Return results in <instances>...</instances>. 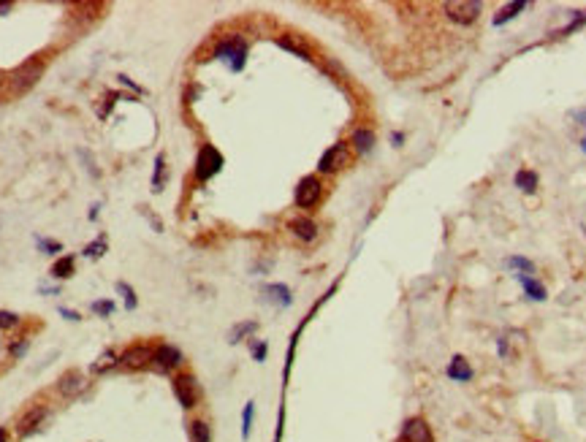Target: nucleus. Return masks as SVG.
I'll use <instances>...</instances> for the list:
<instances>
[{
  "instance_id": "obj_20",
  "label": "nucleus",
  "mask_w": 586,
  "mask_h": 442,
  "mask_svg": "<svg viewBox=\"0 0 586 442\" xmlns=\"http://www.w3.org/2000/svg\"><path fill=\"white\" fill-rule=\"evenodd\" d=\"M74 266H76L74 255H62L60 261L52 266V277H58V280H65V277H71V274H74Z\"/></svg>"
},
{
  "instance_id": "obj_26",
  "label": "nucleus",
  "mask_w": 586,
  "mask_h": 442,
  "mask_svg": "<svg viewBox=\"0 0 586 442\" xmlns=\"http://www.w3.org/2000/svg\"><path fill=\"white\" fill-rule=\"evenodd\" d=\"M253 415H255V402H247L242 410V440H250L253 431Z\"/></svg>"
},
{
  "instance_id": "obj_33",
  "label": "nucleus",
  "mask_w": 586,
  "mask_h": 442,
  "mask_svg": "<svg viewBox=\"0 0 586 442\" xmlns=\"http://www.w3.org/2000/svg\"><path fill=\"white\" fill-rule=\"evenodd\" d=\"M39 241V247L44 250V253H49V255H58L62 247L58 244V241H49V239H36Z\"/></svg>"
},
{
  "instance_id": "obj_21",
  "label": "nucleus",
  "mask_w": 586,
  "mask_h": 442,
  "mask_svg": "<svg viewBox=\"0 0 586 442\" xmlns=\"http://www.w3.org/2000/svg\"><path fill=\"white\" fill-rule=\"evenodd\" d=\"M258 331V323L255 321H244V323H237L234 328H231V344H237V342H242L247 334H255Z\"/></svg>"
},
{
  "instance_id": "obj_6",
  "label": "nucleus",
  "mask_w": 586,
  "mask_h": 442,
  "mask_svg": "<svg viewBox=\"0 0 586 442\" xmlns=\"http://www.w3.org/2000/svg\"><path fill=\"white\" fill-rule=\"evenodd\" d=\"M149 361H152V347H147V344H131V347L122 350L117 366L125 369V372H139V369H147Z\"/></svg>"
},
{
  "instance_id": "obj_22",
  "label": "nucleus",
  "mask_w": 586,
  "mask_h": 442,
  "mask_svg": "<svg viewBox=\"0 0 586 442\" xmlns=\"http://www.w3.org/2000/svg\"><path fill=\"white\" fill-rule=\"evenodd\" d=\"M372 144H375V133H372V130L359 128V130L353 133V147H356L359 152H369V149H372Z\"/></svg>"
},
{
  "instance_id": "obj_27",
  "label": "nucleus",
  "mask_w": 586,
  "mask_h": 442,
  "mask_svg": "<svg viewBox=\"0 0 586 442\" xmlns=\"http://www.w3.org/2000/svg\"><path fill=\"white\" fill-rule=\"evenodd\" d=\"M277 43L283 46V49H288V52H293V55H299L302 60H309V52L304 49L299 41H293L291 36H283V39H277Z\"/></svg>"
},
{
  "instance_id": "obj_10",
  "label": "nucleus",
  "mask_w": 586,
  "mask_h": 442,
  "mask_svg": "<svg viewBox=\"0 0 586 442\" xmlns=\"http://www.w3.org/2000/svg\"><path fill=\"white\" fill-rule=\"evenodd\" d=\"M84 388H87V377L81 375L79 369H68L65 375H60V380H58V394H60L62 399H76Z\"/></svg>"
},
{
  "instance_id": "obj_25",
  "label": "nucleus",
  "mask_w": 586,
  "mask_h": 442,
  "mask_svg": "<svg viewBox=\"0 0 586 442\" xmlns=\"http://www.w3.org/2000/svg\"><path fill=\"white\" fill-rule=\"evenodd\" d=\"M584 25H586V11H575L573 20H570V25H565L559 33H554V39H565V36H570L573 30H578V27H584Z\"/></svg>"
},
{
  "instance_id": "obj_39",
  "label": "nucleus",
  "mask_w": 586,
  "mask_h": 442,
  "mask_svg": "<svg viewBox=\"0 0 586 442\" xmlns=\"http://www.w3.org/2000/svg\"><path fill=\"white\" fill-rule=\"evenodd\" d=\"M497 350H500V356H505V353H507V342L505 340L497 342Z\"/></svg>"
},
{
  "instance_id": "obj_18",
  "label": "nucleus",
  "mask_w": 586,
  "mask_h": 442,
  "mask_svg": "<svg viewBox=\"0 0 586 442\" xmlns=\"http://www.w3.org/2000/svg\"><path fill=\"white\" fill-rule=\"evenodd\" d=\"M538 185H540V177H538L532 168H521V171L516 174V187H519L521 193H535Z\"/></svg>"
},
{
  "instance_id": "obj_37",
  "label": "nucleus",
  "mask_w": 586,
  "mask_h": 442,
  "mask_svg": "<svg viewBox=\"0 0 586 442\" xmlns=\"http://www.w3.org/2000/svg\"><path fill=\"white\" fill-rule=\"evenodd\" d=\"M60 315L65 318V321H79V315H76V312H71V309H62V307H60Z\"/></svg>"
},
{
  "instance_id": "obj_4",
  "label": "nucleus",
  "mask_w": 586,
  "mask_h": 442,
  "mask_svg": "<svg viewBox=\"0 0 586 442\" xmlns=\"http://www.w3.org/2000/svg\"><path fill=\"white\" fill-rule=\"evenodd\" d=\"M182 366V353L174 347V344H158L152 347V361H149V369L161 372V375H168L174 369Z\"/></svg>"
},
{
  "instance_id": "obj_29",
  "label": "nucleus",
  "mask_w": 586,
  "mask_h": 442,
  "mask_svg": "<svg viewBox=\"0 0 586 442\" xmlns=\"http://www.w3.org/2000/svg\"><path fill=\"white\" fill-rule=\"evenodd\" d=\"M163 177H166V158L158 155V158H155V177H152V187H155V190H161L163 187Z\"/></svg>"
},
{
  "instance_id": "obj_5",
  "label": "nucleus",
  "mask_w": 586,
  "mask_h": 442,
  "mask_svg": "<svg viewBox=\"0 0 586 442\" xmlns=\"http://www.w3.org/2000/svg\"><path fill=\"white\" fill-rule=\"evenodd\" d=\"M220 168H222V155L212 147V144H204L199 158H196V180L199 182L212 180Z\"/></svg>"
},
{
  "instance_id": "obj_44",
  "label": "nucleus",
  "mask_w": 586,
  "mask_h": 442,
  "mask_svg": "<svg viewBox=\"0 0 586 442\" xmlns=\"http://www.w3.org/2000/svg\"><path fill=\"white\" fill-rule=\"evenodd\" d=\"M584 152H586V139H584Z\"/></svg>"
},
{
  "instance_id": "obj_14",
  "label": "nucleus",
  "mask_w": 586,
  "mask_h": 442,
  "mask_svg": "<svg viewBox=\"0 0 586 442\" xmlns=\"http://www.w3.org/2000/svg\"><path fill=\"white\" fill-rule=\"evenodd\" d=\"M519 282H521V288H524V293L532 299V302H546V285L543 282H538L532 274H519Z\"/></svg>"
},
{
  "instance_id": "obj_41",
  "label": "nucleus",
  "mask_w": 586,
  "mask_h": 442,
  "mask_svg": "<svg viewBox=\"0 0 586 442\" xmlns=\"http://www.w3.org/2000/svg\"><path fill=\"white\" fill-rule=\"evenodd\" d=\"M11 11V3H0V14H8Z\"/></svg>"
},
{
  "instance_id": "obj_32",
  "label": "nucleus",
  "mask_w": 586,
  "mask_h": 442,
  "mask_svg": "<svg viewBox=\"0 0 586 442\" xmlns=\"http://www.w3.org/2000/svg\"><path fill=\"white\" fill-rule=\"evenodd\" d=\"M266 353H269V344H266V342H253V359H255V361H263V359H266Z\"/></svg>"
},
{
  "instance_id": "obj_35",
  "label": "nucleus",
  "mask_w": 586,
  "mask_h": 442,
  "mask_svg": "<svg viewBox=\"0 0 586 442\" xmlns=\"http://www.w3.org/2000/svg\"><path fill=\"white\" fill-rule=\"evenodd\" d=\"M27 344H30V342H27V340H22L20 344L14 342V344H11L8 350H11V356H17V359H22V356H25V350H27Z\"/></svg>"
},
{
  "instance_id": "obj_42",
  "label": "nucleus",
  "mask_w": 586,
  "mask_h": 442,
  "mask_svg": "<svg viewBox=\"0 0 586 442\" xmlns=\"http://www.w3.org/2000/svg\"><path fill=\"white\" fill-rule=\"evenodd\" d=\"M0 442H8V431L3 426H0Z\"/></svg>"
},
{
  "instance_id": "obj_30",
  "label": "nucleus",
  "mask_w": 586,
  "mask_h": 442,
  "mask_svg": "<svg viewBox=\"0 0 586 442\" xmlns=\"http://www.w3.org/2000/svg\"><path fill=\"white\" fill-rule=\"evenodd\" d=\"M117 293L125 296V307H128V309H136V296H133V288H131V285L117 282Z\"/></svg>"
},
{
  "instance_id": "obj_36",
  "label": "nucleus",
  "mask_w": 586,
  "mask_h": 442,
  "mask_svg": "<svg viewBox=\"0 0 586 442\" xmlns=\"http://www.w3.org/2000/svg\"><path fill=\"white\" fill-rule=\"evenodd\" d=\"M117 98H120L117 93H109V101H106V106H101V112H98V114H101V117H106V114L112 112V106H114V101H117Z\"/></svg>"
},
{
  "instance_id": "obj_24",
  "label": "nucleus",
  "mask_w": 586,
  "mask_h": 442,
  "mask_svg": "<svg viewBox=\"0 0 586 442\" xmlns=\"http://www.w3.org/2000/svg\"><path fill=\"white\" fill-rule=\"evenodd\" d=\"M507 269H519L521 274H535V263L529 261V258H524V255H510L505 261Z\"/></svg>"
},
{
  "instance_id": "obj_9",
  "label": "nucleus",
  "mask_w": 586,
  "mask_h": 442,
  "mask_svg": "<svg viewBox=\"0 0 586 442\" xmlns=\"http://www.w3.org/2000/svg\"><path fill=\"white\" fill-rule=\"evenodd\" d=\"M46 418H49V410H46V407H39V404H36V407H30L20 421H17V434H20L22 440H25V437H33L41 426H44Z\"/></svg>"
},
{
  "instance_id": "obj_34",
  "label": "nucleus",
  "mask_w": 586,
  "mask_h": 442,
  "mask_svg": "<svg viewBox=\"0 0 586 442\" xmlns=\"http://www.w3.org/2000/svg\"><path fill=\"white\" fill-rule=\"evenodd\" d=\"M93 312L95 315H112L114 312V302H93Z\"/></svg>"
},
{
  "instance_id": "obj_15",
  "label": "nucleus",
  "mask_w": 586,
  "mask_h": 442,
  "mask_svg": "<svg viewBox=\"0 0 586 442\" xmlns=\"http://www.w3.org/2000/svg\"><path fill=\"white\" fill-rule=\"evenodd\" d=\"M288 228L293 231V236H299L302 241H312L315 236H318V225H315L312 220H307V217H296V220H291Z\"/></svg>"
},
{
  "instance_id": "obj_7",
  "label": "nucleus",
  "mask_w": 586,
  "mask_h": 442,
  "mask_svg": "<svg viewBox=\"0 0 586 442\" xmlns=\"http://www.w3.org/2000/svg\"><path fill=\"white\" fill-rule=\"evenodd\" d=\"M171 388H174V396H177V402L182 404L185 410H193L196 404H199V382H196V377L193 375H177L174 377V382H171Z\"/></svg>"
},
{
  "instance_id": "obj_12",
  "label": "nucleus",
  "mask_w": 586,
  "mask_h": 442,
  "mask_svg": "<svg viewBox=\"0 0 586 442\" xmlns=\"http://www.w3.org/2000/svg\"><path fill=\"white\" fill-rule=\"evenodd\" d=\"M345 163H347V147H345V144H334V147H328L324 155H321L318 171H324V174H331V171L342 168Z\"/></svg>"
},
{
  "instance_id": "obj_40",
  "label": "nucleus",
  "mask_w": 586,
  "mask_h": 442,
  "mask_svg": "<svg viewBox=\"0 0 586 442\" xmlns=\"http://www.w3.org/2000/svg\"><path fill=\"white\" fill-rule=\"evenodd\" d=\"M391 141H394V144H397V147H402L404 136H402V133H394V136H391Z\"/></svg>"
},
{
  "instance_id": "obj_43",
  "label": "nucleus",
  "mask_w": 586,
  "mask_h": 442,
  "mask_svg": "<svg viewBox=\"0 0 586 442\" xmlns=\"http://www.w3.org/2000/svg\"><path fill=\"white\" fill-rule=\"evenodd\" d=\"M0 84H3V74H0Z\"/></svg>"
},
{
  "instance_id": "obj_23",
  "label": "nucleus",
  "mask_w": 586,
  "mask_h": 442,
  "mask_svg": "<svg viewBox=\"0 0 586 442\" xmlns=\"http://www.w3.org/2000/svg\"><path fill=\"white\" fill-rule=\"evenodd\" d=\"M117 361H120V359H117L112 350H103L101 356H98V361L93 363V372H95V375H101V372H109V369H114V366H117Z\"/></svg>"
},
{
  "instance_id": "obj_11",
  "label": "nucleus",
  "mask_w": 586,
  "mask_h": 442,
  "mask_svg": "<svg viewBox=\"0 0 586 442\" xmlns=\"http://www.w3.org/2000/svg\"><path fill=\"white\" fill-rule=\"evenodd\" d=\"M399 442H434L432 426H429L424 418H410V421L402 426Z\"/></svg>"
},
{
  "instance_id": "obj_3",
  "label": "nucleus",
  "mask_w": 586,
  "mask_h": 442,
  "mask_svg": "<svg viewBox=\"0 0 586 442\" xmlns=\"http://www.w3.org/2000/svg\"><path fill=\"white\" fill-rule=\"evenodd\" d=\"M443 11L448 14V20L459 22V25H472L481 17L484 3H478V0H448L443 6Z\"/></svg>"
},
{
  "instance_id": "obj_17",
  "label": "nucleus",
  "mask_w": 586,
  "mask_h": 442,
  "mask_svg": "<svg viewBox=\"0 0 586 442\" xmlns=\"http://www.w3.org/2000/svg\"><path fill=\"white\" fill-rule=\"evenodd\" d=\"M526 6V0H516V3H507L505 8H500V14L494 17V27H500V25H505V22H510V20H516L521 11H524Z\"/></svg>"
},
{
  "instance_id": "obj_28",
  "label": "nucleus",
  "mask_w": 586,
  "mask_h": 442,
  "mask_svg": "<svg viewBox=\"0 0 586 442\" xmlns=\"http://www.w3.org/2000/svg\"><path fill=\"white\" fill-rule=\"evenodd\" d=\"M103 253H106V239H95L93 241V244H87V247H84V250H81V255H84V258H101Z\"/></svg>"
},
{
  "instance_id": "obj_13",
  "label": "nucleus",
  "mask_w": 586,
  "mask_h": 442,
  "mask_svg": "<svg viewBox=\"0 0 586 442\" xmlns=\"http://www.w3.org/2000/svg\"><path fill=\"white\" fill-rule=\"evenodd\" d=\"M445 375L453 382H470L475 377V369L470 366V361H467L465 356H453L451 363H448V369H445Z\"/></svg>"
},
{
  "instance_id": "obj_1",
  "label": "nucleus",
  "mask_w": 586,
  "mask_h": 442,
  "mask_svg": "<svg viewBox=\"0 0 586 442\" xmlns=\"http://www.w3.org/2000/svg\"><path fill=\"white\" fill-rule=\"evenodd\" d=\"M41 74H44V62H41L39 58H33V60L22 62L20 68L11 74L8 84H11V90H14L17 95H22V93H27V90L41 79Z\"/></svg>"
},
{
  "instance_id": "obj_19",
  "label": "nucleus",
  "mask_w": 586,
  "mask_h": 442,
  "mask_svg": "<svg viewBox=\"0 0 586 442\" xmlns=\"http://www.w3.org/2000/svg\"><path fill=\"white\" fill-rule=\"evenodd\" d=\"M190 442H212V426L206 421L190 423Z\"/></svg>"
},
{
  "instance_id": "obj_16",
  "label": "nucleus",
  "mask_w": 586,
  "mask_h": 442,
  "mask_svg": "<svg viewBox=\"0 0 586 442\" xmlns=\"http://www.w3.org/2000/svg\"><path fill=\"white\" fill-rule=\"evenodd\" d=\"M263 296H266L269 302H274L277 307H288V304L293 302V296H291V290H288L285 285H266V288H263Z\"/></svg>"
},
{
  "instance_id": "obj_31",
  "label": "nucleus",
  "mask_w": 586,
  "mask_h": 442,
  "mask_svg": "<svg viewBox=\"0 0 586 442\" xmlns=\"http://www.w3.org/2000/svg\"><path fill=\"white\" fill-rule=\"evenodd\" d=\"M14 326H20V315L0 309V328H14Z\"/></svg>"
},
{
  "instance_id": "obj_38",
  "label": "nucleus",
  "mask_w": 586,
  "mask_h": 442,
  "mask_svg": "<svg viewBox=\"0 0 586 442\" xmlns=\"http://www.w3.org/2000/svg\"><path fill=\"white\" fill-rule=\"evenodd\" d=\"M575 122H581V125H586V109H581V112H575Z\"/></svg>"
},
{
  "instance_id": "obj_2",
  "label": "nucleus",
  "mask_w": 586,
  "mask_h": 442,
  "mask_svg": "<svg viewBox=\"0 0 586 442\" xmlns=\"http://www.w3.org/2000/svg\"><path fill=\"white\" fill-rule=\"evenodd\" d=\"M215 58L222 62H228V68H231L234 74H239L244 68V62H247V46H244L242 39L220 41L218 49H215Z\"/></svg>"
},
{
  "instance_id": "obj_8",
  "label": "nucleus",
  "mask_w": 586,
  "mask_h": 442,
  "mask_svg": "<svg viewBox=\"0 0 586 442\" xmlns=\"http://www.w3.org/2000/svg\"><path fill=\"white\" fill-rule=\"evenodd\" d=\"M321 193H324V185H321V180L318 177H304L302 182H299V187H296V206L299 209H312L315 203L321 201Z\"/></svg>"
}]
</instances>
